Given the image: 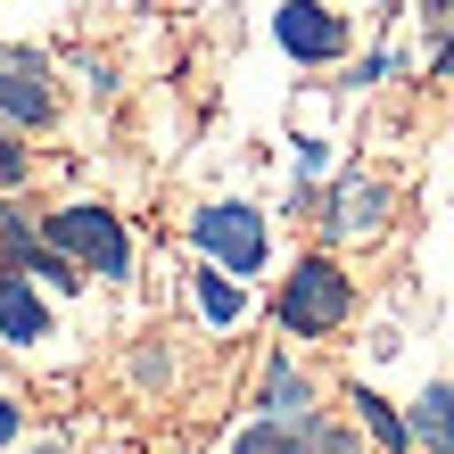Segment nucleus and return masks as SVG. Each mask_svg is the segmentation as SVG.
<instances>
[{
  "mask_svg": "<svg viewBox=\"0 0 454 454\" xmlns=\"http://www.w3.org/2000/svg\"><path fill=\"white\" fill-rule=\"evenodd\" d=\"M347 306H356V281L339 273V256H298L289 281H281V298H273V323L289 339H331L347 323Z\"/></svg>",
  "mask_w": 454,
  "mask_h": 454,
  "instance_id": "f257e3e1",
  "label": "nucleus"
},
{
  "mask_svg": "<svg viewBox=\"0 0 454 454\" xmlns=\"http://www.w3.org/2000/svg\"><path fill=\"white\" fill-rule=\"evenodd\" d=\"M42 239H50L59 256H74L83 273H99V281H124V273H132V231H124V215H116V207H91V199L50 207Z\"/></svg>",
  "mask_w": 454,
  "mask_h": 454,
  "instance_id": "f03ea898",
  "label": "nucleus"
},
{
  "mask_svg": "<svg viewBox=\"0 0 454 454\" xmlns=\"http://www.w3.org/2000/svg\"><path fill=\"white\" fill-rule=\"evenodd\" d=\"M191 239H199V256L215 264V273H231V281L264 273V256H273V231H264V215H256L248 199L199 207V215H191Z\"/></svg>",
  "mask_w": 454,
  "mask_h": 454,
  "instance_id": "7ed1b4c3",
  "label": "nucleus"
},
{
  "mask_svg": "<svg viewBox=\"0 0 454 454\" xmlns=\"http://www.w3.org/2000/svg\"><path fill=\"white\" fill-rule=\"evenodd\" d=\"M50 116H59V91H50V59H42V50L0 42V124H9V132H42Z\"/></svg>",
  "mask_w": 454,
  "mask_h": 454,
  "instance_id": "20e7f679",
  "label": "nucleus"
},
{
  "mask_svg": "<svg viewBox=\"0 0 454 454\" xmlns=\"http://www.w3.org/2000/svg\"><path fill=\"white\" fill-rule=\"evenodd\" d=\"M273 42L298 67H331V59H347V17L323 9V0H281L273 9Z\"/></svg>",
  "mask_w": 454,
  "mask_h": 454,
  "instance_id": "39448f33",
  "label": "nucleus"
},
{
  "mask_svg": "<svg viewBox=\"0 0 454 454\" xmlns=\"http://www.w3.org/2000/svg\"><path fill=\"white\" fill-rule=\"evenodd\" d=\"M314 215H323V239H372L388 223V182L380 174H339L323 199H314Z\"/></svg>",
  "mask_w": 454,
  "mask_h": 454,
  "instance_id": "423d86ee",
  "label": "nucleus"
},
{
  "mask_svg": "<svg viewBox=\"0 0 454 454\" xmlns=\"http://www.w3.org/2000/svg\"><path fill=\"white\" fill-rule=\"evenodd\" d=\"M0 248H9V273H25V281H50V289H83V264L74 256H59L50 239L25 223V215H9L0 207Z\"/></svg>",
  "mask_w": 454,
  "mask_h": 454,
  "instance_id": "0eeeda50",
  "label": "nucleus"
},
{
  "mask_svg": "<svg viewBox=\"0 0 454 454\" xmlns=\"http://www.w3.org/2000/svg\"><path fill=\"white\" fill-rule=\"evenodd\" d=\"M0 339H9V347H42V339H50L42 289L25 281V273H9V264H0Z\"/></svg>",
  "mask_w": 454,
  "mask_h": 454,
  "instance_id": "6e6552de",
  "label": "nucleus"
},
{
  "mask_svg": "<svg viewBox=\"0 0 454 454\" xmlns=\"http://www.w3.org/2000/svg\"><path fill=\"white\" fill-rule=\"evenodd\" d=\"M256 413H264V421H281V430H298V421L314 413V388H306V372L289 364V356H273V364H264V388H256Z\"/></svg>",
  "mask_w": 454,
  "mask_h": 454,
  "instance_id": "1a4fd4ad",
  "label": "nucleus"
},
{
  "mask_svg": "<svg viewBox=\"0 0 454 454\" xmlns=\"http://www.w3.org/2000/svg\"><path fill=\"white\" fill-rule=\"evenodd\" d=\"M405 430H413V446H430V454H454V388H446V380H430V388L413 396Z\"/></svg>",
  "mask_w": 454,
  "mask_h": 454,
  "instance_id": "9d476101",
  "label": "nucleus"
},
{
  "mask_svg": "<svg viewBox=\"0 0 454 454\" xmlns=\"http://www.w3.org/2000/svg\"><path fill=\"white\" fill-rule=\"evenodd\" d=\"M347 405H356V421L372 438H380V454H413V430H405V413L388 405V396H372V388H347Z\"/></svg>",
  "mask_w": 454,
  "mask_h": 454,
  "instance_id": "9b49d317",
  "label": "nucleus"
},
{
  "mask_svg": "<svg viewBox=\"0 0 454 454\" xmlns=\"http://www.w3.org/2000/svg\"><path fill=\"white\" fill-rule=\"evenodd\" d=\"M191 298H199V314H207V323H215V331H231L239 314H248V289H239L231 273H215V264H207V273L191 281Z\"/></svg>",
  "mask_w": 454,
  "mask_h": 454,
  "instance_id": "f8f14e48",
  "label": "nucleus"
},
{
  "mask_svg": "<svg viewBox=\"0 0 454 454\" xmlns=\"http://www.w3.org/2000/svg\"><path fill=\"white\" fill-rule=\"evenodd\" d=\"M281 454H356V438L339 430V421H323V413H306L298 430H289V446Z\"/></svg>",
  "mask_w": 454,
  "mask_h": 454,
  "instance_id": "ddd939ff",
  "label": "nucleus"
},
{
  "mask_svg": "<svg viewBox=\"0 0 454 454\" xmlns=\"http://www.w3.org/2000/svg\"><path fill=\"white\" fill-rule=\"evenodd\" d=\"M0 182H25V149L17 141H0Z\"/></svg>",
  "mask_w": 454,
  "mask_h": 454,
  "instance_id": "4468645a",
  "label": "nucleus"
},
{
  "mask_svg": "<svg viewBox=\"0 0 454 454\" xmlns=\"http://www.w3.org/2000/svg\"><path fill=\"white\" fill-rule=\"evenodd\" d=\"M438 83H454V34L438 42Z\"/></svg>",
  "mask_w": 454,
  "mask_h": 454,
  "instance_id": "2eb2a0df",
  "label": "nucleus"
},
{
  "mask_svg": "<svg viewBox=\"0 0 454 454\" xmlns=\"http://www.w3.org/2000/svg\"><path fill=\"white\" fill-rule=\"evenodd\" d=\"M9 438H17V405L0 396V446H9Z\"/></svg>",
  "mask_w": 454,
  "mask_h": 454,
  "instance_id": "dca6fc26",
  "label": "nucleus"
},
{
  "mask_svg": "<svg viewBox=\"0 0 454 454\" xmlns=\"http://www.w3.org/2000/svg\"><path fill=\"white\" fill-rule=\"evenodd\" d=\"M421 9H438V17H446V9H454V0H421Z\"/></svg>",
  "mask_w": 454,
  "mask_h": 454,
  "instance_id": "f3484780",
  "label": "nucleus"
}]
</instances>
